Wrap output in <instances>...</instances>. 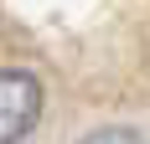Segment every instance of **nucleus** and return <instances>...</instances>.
I'll return each instance as SVG.
<instances>
[{"label":"nucleus","instance_id":"obj_1","mask_svg":"<svg viewBox=\"0 0 150 144\" xmlns=\"http://www.w3.org/2000/svg\"><path fill=\"white\" fill-rule=\"evenodd\" d=\"M42 118V82L31 72H16L5 67L0 72V144H16L26 139Z\"/></svg>","mask_w":150,"mask_h":144},{"label":"nucleus","instance_id":"obj_2","mask_svg":"<svg viewBox=\"0 0 150 144\" xmlns=\"http://www.w3.org/2000/svg\"><path fill=\"white\" fill-rule=\"evenodd\" d=\"M83 144H145V134L129 129V124H104V129H93Z\"/></svg>","mask_w":150,"mask_h":144}]
</instances>
